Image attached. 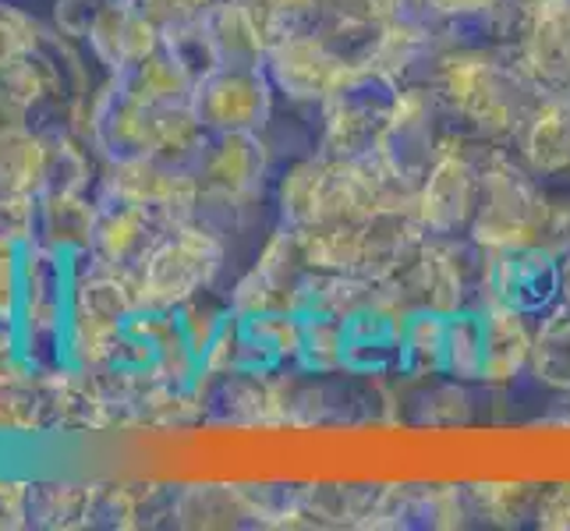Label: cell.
<instances>
[{"label":"cell","instance_id":"cell-1","mask_svg":"<svg viewBox=\"0 0 570 531\" xmlns=\"http://www.w3.org/2000/svg\"><path fill=\"white\" fill-rule=\"evenodd\" d=\"M39 43V29L32 18L14 8H0V65H11L26 57Z\"/></svg>","mask_w":570,"mask_h":531},{"label":"cell","instance_id":"cell-2","mask_svg":"<svg viewBox=\"0 0 570 531\" xmlns=\"http://www.w3.org/2000/svg\"><path fill=\"white\" fill-rule=\"evenodd\" d=\"M8 347V330H4V319H0V351Z\"/></svg>","mask_w":570,"mask_h":531}]
</instances>
